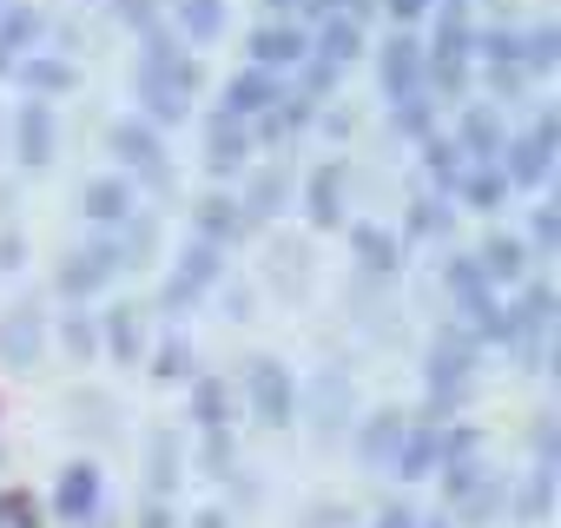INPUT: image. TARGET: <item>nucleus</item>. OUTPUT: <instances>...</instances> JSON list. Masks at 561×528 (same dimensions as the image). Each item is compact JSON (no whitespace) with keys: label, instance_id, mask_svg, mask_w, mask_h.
<instances>
[{"label":"nucleus","instance_id":"nucleus-1","mask_svg":"<svg viewBox=\"0 0 561 528\" xmlns=\"http://www.w3.org/2000/svg\"><path fill=\"white\" fill-rule=\"evenodd\" d=\"M244 397H251V410H257L264 429H285V423L298 416V383H291L285 364H271V357H257V364L244 370Z\"/></svg>","mask_w":561,"mask_h":528},{"label":"nucleus","instance_id":"nucleus-2","mask_svg":"<svg viewBox=\"0 0 561 528\" xmlns=\"http://www.w3.org/2000/svg\"><path fill=\"white\" fill-rule=\"evenodd\" d=\"M113 272H119V244H113V238H93V244L67 251V264H60V291H67V298H87V291H100Z\"/></svg>","mask_w":561,"mask_h":528},{"label":"nucleus","instance_id":"nucleus-3","mask_svg":"<svg viewBox=\"0 0 561 528\" xmlns=\"http://www.w3.org/2000/svg\"><path fill=\"white\" fill-rule=\"evenodd\" d=\"M218 285V244H185V257H179V278L165 285V311H185V305H198L205 291Z\"/></svg>","mask_w":561,"mask_h":528},{"label":"nucleus","instance_id":"nucleus-4","mask_svg":"<svg viewBox=\"0 0 561 528\" xmlns=\"http://www.w3.org/2000/svg\"><path fill=\"white\" fill-rule=\"evenodd\" d=\"M106 146L133 165V172H146L152 185H165V146H159V133L152 126H139V119H119L113 133H106Z\"/></svg>","mask_w":561,"mask_h":528},{"label":"nucleus","instance_id":"nucleus-5","mask_svg":"<svg viewBox=\"0 0 561 528\" xmlns=\"http://www.w3.org/2000/svg\"><path fill=\"white\" fill-rule=\"evenodd\" d=\"M351 410H357V390H351V377H337V370H318V377H311V429H318V436H337V429L351 423Z\"/></svg>","mask_w":561,"mask_h":528},{"label":"nucleus","instance_id":"nucleus-6","mask_svg":"<svg viewBox=\"0 0 561 528\" xmlns=\"http://www.w3.org/2000/svg\"><path fill=\"white\" fill-rule=\"evenodd\" d=\"M54 508H60V521L87 528L100 515V469L93 462H67L60 469V489H54Z\"/></svg>","mask_w":561,"mask_h":528},{"label":"nucleus","instance_id":"nucleus-7","mask_svg":"<svg viewBox=\"0 0 561 528\" xmlns=\"http://www.w3.org/2000/svg\"><path fill=\"white\" fill-rule=\"evenodd\" d=\"M34 357H41V311L34 305H14L8 318H0V364L34 370Z\"/></svg>","mask_w":561,"mask_h":528},{"label":"nucleus","instance_id":"nucleus-8","mask_svg":"<svg viewBox=\"0 0 561 528\" xmlns=\"http://www.w3.org/2000/svg\"><path fill=\"white\" fill-rule=\"evenodd\" d=\"M277 100V87H271V73H238V80H225V100H218V119H231V126H244V119H257L264 106Z\"/></svg>","mask_w":561,"mask_h":528},{"label":"nucleus","instance_id":"nucleus-9","mask_svg":"<svg viewBox=\"0 0 561 528\" xmlns=\"http://www.w3.org/2000/svg\"><path fill=\"white\" fill-rule=\"evenodd\" d=\"M14 152H21V165H54V106H21V119H14Z\"/></svg>","mask_w":561,"mask_h":528},{"label":"nucleus","instance_id":"nucleus-10","mask_svg":"<svg viewBox=\"0 0 561 528\" xmlns=\"http://www.w3.org/2000/svg\"><path fill=\"white\" fill-rule=\"evenodd\" d=\"M416 80H423V47H416L410 34H397V41L383 47V93L403 100V93H416Z\"/></svg>","mask_w":561,"mask_h":528},{"label":"nucleus","instance_id":"nucleus-11","mask_svg":"<svg viewBox=\"0 0 561 528\" xmlns=\"http://www.w3.org/2000/svg\"><path fill=\"white\" fill-rule=\"evenodd\" d=\"M430 462H436V429H430V423H403V436H397V449H390V469H397L403 482H416V475H430Z\"/></svg>","mask_w":561,"mask_h":528},{"label":"nucleus","instance_id":"nucleus-12","mask_svg":"<svg viewBox=\"0 0 561 528\" xmlns=\"http://www.w3.org/2000/svg\"><path fill=\"white\" fill-rule=\"evenodd\" d=\"M251 60H257V73L298 67V60H305V34H298V27H257V34H251Z\"/></svg>","mask_w":561,"mask_h":528},{"label":"nucleus","instance_id":"nucleus-13","mask_svg":"<svg viewBox=\"0 0 561 528\" xmlns=\"http://www.w3.org/2000/svg\"><path fill=\"white\" fill-rule=\"evenodd\" d=\"M80 211L93 225H126L133 218V192L119 179H93V185H80Z\"/></svg>","mask_w":561,"mask_h":528},{"label":"nucleus","instance_id":"nucleus-14","mask_svg":"<svg viewBox=\"0 0 561 528\" xmlns=\"http://www.w3.org/2000/svg\"><path fill=\"white\" fill-rule=\"evenodd\" d=\"M397 436H403V416H397V410H377V416L364 423V436H357V456H364L370 469H383L390 449H397Z\"/></svg>","mask_w":561,"mask_h":528},{"label":"nucleus","instance_id":"nucleus-15","mask_svg":"<svg viewBox=\"0 0 561 528\" xmlns=\"http://www.w3.org/2000/svg\"><path fill=\"white\" fill-rule=\"evenodd\" d=\"M238 231H244V211H238L225 192H211V198L198 205V238H205V244H225V238H238Z\"/></svg>","mask_w":561,"mask_h":528},{"label":"nucleus","instance_id":"nucleus-16","mask_svg":"<svg viewBox=\"0 0 561 528\" xmlns=\"http://www.w3.org/2000/svg\"><path fill=\"white\" fill-rule=\"evenodd\" d=\"M344 218V165H324L311 179V225H337Z\"/></svg>","mask_w":561,"mask_h":528},{"label":"nucleus","instance_id":"nucleus-17","mask_svg":"<svg viewBox=\"0 0 561 528\" xmlns=\"http://www.w3.org/2000/svg\"><path fill=\"white\" fill-rule=\"evenodd\" d=\"M357 251H364V272H370V278H390L397 257H403V244H397L390 231H377V225H357Z\"/></svg>","mask_w":561,"mask_h":528},{"label":"nucleus","instance_id":"nucleus-18","mask_svg":"<svg viewBox=\"0 0 561 528\" xmlns=\"http://www.w3.org/2000/svg\"><path fill=\"white\" fill-rule=\"evenodd\" d=\"M476 264H482V278H508V285H515V278H522V264H528V251H522L515 238H502V231H495V238L482 244V257H476Z\"/></svg>","mask_w":561,"mask_h":528},{"label":"nucleus","instance_id":"nucleus-19","mask_svg":"<svg viewBox=\"0 0 561 528\" xmlns=\"http://www.w3.org/2000/svg\"><path fill=\"white\" fill-rule=\"evenodd\" d=\"M251 159V139H244V126H231V119H211V172H238Z\"/></svg>","mask_w":561,"mask_h":528},{"label":"nucleus","instance_id":"nucleus-20","mask_svg":"<svg viewBox=\"0 0 561 528\" xmlns=\"http://www.w3.org/2000/svg\"><path fill=\"white\" fill-rule=\"evenodd\" d=\"M357 54H364V27L331 14V21H324V54H318V60H331V67H351Z\"/></svg>","mask_w":561,"mask_h":528},{"label":"nucleus","instance_id":"nucleus-21","mask_svg":"<svg viewBox=\"0 0 561 528\" xmlns=\"http://www.w3.org/2000/svg\"><path fill=\"white\" fill-rule=\"evenodd\" d=\"M179 27H185L192 41H218V27H225V0H179Z\"/></svg>","mask_w":561,"mask_h":528},{"label":"nucleus","instance_id":"nucleus-22","mask_svg":"<svg viewBox=\"0 0 561 528\" xmlns=\"http://www.w3.org/2000/svg\"><path fill=\"white\" fill-rule=\"evenodd\" d=\"M106 337H113V357L133 364V357H139V311H133V305H113V311H106Z\"/></svg>","mask_w":561,"mask_h":528},{"label":"nucleus","instance_id":"nucleus-23","mask_svg":"<svg viewBox=\"0 0 561 528\" xmlns=\"http://www.w3.org/2000/svg\"><path fill=\"white\" fill-rule=\"evenodd\" d=\"M443 285H449V291H456L462 305H482V298H489V278H482V264H476V257H449Z\"/></svg>","mask_w":561,"mask_h":528},{"label":"nucleus","instance_id":"nucleus-24","mask_svg":"<svg viewBox=\"0 0 561 528\" xmlns=\"http://www.w3.org/2000/svg\"><path fill=\"white\" fill-rule=\"evenodd\" d=\"M21 87H34V93H67V87H73V67H67V60H21Z\"/></svg>","mask_w":561,"mask_h":528},{"label":"nucleus","instance_id":"nucleus-25","mask_svg":"<svg viewBox=\"0 0 561 528\" xmlns=\"http://www.w3.org/2000/svg\"><path fill=\"white\" fill-rule=\"evenodd\" d=\"M277 205H285V179L264 172V179H251V198H244L238 211H244V225H257V218H271Z\"/></svg>","mask_w":561,"mask_h":528},{"label":"nucleus","instance_id":"nucleus-26","mask_svg":"<svg viewBox=\"0 0 561 528\" xmlns=\"http://www.w3.org/2000/svg\"><path fill=\"white\" fill-rule=\"evenodd\" d=\"M476 489H482V462H476V456H456V462L443 469V495H449V508L469 502Z\"/></svg>","mask_w":561,"mask_h":528},{"label":"nucleus","instance_id":"nucleus-27","mask_svg":"<svg viewBox=\"0 0 561 528\" xmlns=\"http://www.w3.org/2000/svg\"><path fill=\"white\" fill-rule=\"evenodd\" d=\"M462 146H469V152H495V146H502V126H495V113H489V106L462 113Z\"/></svg>","mask_w":561,"mask_h":528},{"label":"nucleus","instance_id":"nucleus-28","mask_svg":"<svg viewBox=\"0 0 561 528\" xmlns=\"http://www.w3.org/2000/svg\"><path fill=\"white\" fill-rule=\"evenodd\" d=\"M172 482H179V443H172V436H152V495L165 502Z\"/></svg>","mask_w":561,"mask_h":528},{"label":"nucleus","instance_id":"nucleus-29","mask_svg":"<svg viewBox=\"0 0 561 528\" xmlns=\"http://www.w3.org/2000/svg\"><path fill=\"white\" fill-rule=\"evenodd\" d=\"M390 126L410 133V139H430V100H423V93H403L397 113H390Z\"/></svg>","mask_w":561,"mask_h":528},{"label":"nucleus","instance_id":"nucleus-30","mask_svg":"<svg viewBox=\"0 0 561 528\" xmlns=\"http://www.w3.org/2000/svg\"><path fill=\"white\" fill-rule=\"evenodd\" d=\"M554 47H561V34H554V27H535V34L522 41V67H528V73H548V67H554Z\"/></svg>","mask_w":561,"mask_h":528},{"label":"nucleus","instance_id":"nucleus-31","mask_svg":"<svg viewBox=\"0 0 561 528\" xmlns=\"http://www.w3.org/2000/svg\"><path fill=\"white\" fill-rule=\"evenodd\" d=\"M548 502H554V475H548V469H535V482L522 489L515 515H522V521H541V515H548Z\"/></svg>","mask_w":561,"mask_h":528},{"label":"nucleus","instance_id":"nucleus-32","mask_svg":"<svg viewBox=\"0 0 561 528\" xmlns=\"http://www.w3.org/2000/svg\"><path fill=\"white\" fill-rule=\"evenodd\" d=\"M430 172H436V185H456V179H462V146L430 139Z\"/></svg>","mask_w":561,"mask_h":528},{"label":"nucleus","instance_id":"nucleus-33","mask_svg":"<svg viewBox=\"0 0 561 528\" xmlns=\"http://www.w3.org/2000/svg\"><path fill=\"white\" fill-rule=\"evenodd\" d=\"M192 403H198V429L211 436V429H225V390L218 383H198L192 390Z\"/></svg>","mask_w":561,"mask_h":528},{"label":"nucleus","instance_id":"nucleus-34","mask_svg":"<svg viewBox=\"0 0 561 528\" xmlns=\"http://www.w3.org/2000/svg\"><path fill=\"white\" fill-rule=\"evenodd\" d=\"M449 225V211H443V198H416V211H410V238H436Z\"/></svg>","mask_w":561,"mask_h":528},{"label":"nucleus","instance_id":"nucleus-35","mask_svg":"<svg viewBox=\"0 0 561 528\" xmlns=\"http://www.w3.org/2000/svg\"><path fill=\"white\" fill-rule=\"evenodd\" d=\"M60 337H67V351H73V357H93V344H100V331H93V318H87V311H80V318H67V324H60Z\"/></svg>","mask_w":561,"mask_h":528},{"label":"nucleus","instance_id":"nucleus-36","mask_svg":"<svg viewBox=\"0 0 561 528\" xmlns=\"http://www.w3.org/2000/svg\"><path fill=\"white\" fill-rule=\"evenodd\" d=\"M456 185H462V192H469V205H482V211L502 198V179H495V172H476V179H456Z\"/></svg>","mask_w":561,"mask_h":528},{"label":"nucleus","instance_id":"nucleus-37","mask_svg":"<svg viewBox=\"0 0 561 528\" xmlns=\"http://www.w3.org/2000/svg\"><path fill=\"white\" fill-rule=\"evenodd\" d=\"M0 521H8V528H41V515H34L27 495H8V502H0Z\"/></svg>","mask_w":561,"mask_h":528},{"label":"nucleus","instance_id":"nucleus-38","mask_svg":"<svg viewBox=\"0 0 561 528\" xmlns=\"http://www.w3.org/2000/svg\"><path fill=\"white\" fill-rule=\"evenodd\" d=\"M119 21H126V27H139V34H152L159 8H152V0H119Z\"/></svg>","mask_w":561,"mask_h":528},{"label":"nucleus","instance_id":"nucleus-39","mask_svg":"<svg viewBox=\"0 0 561 528\" xmlns=\"http://www.w3.org/2000/svg\"><path fill=\"white\" fill-rule=\"evenodd\" d=\"M152 377H159V383H179V377H185V344H165V351H159V370H152Z\"/></svg>","mask_w":561,"mask_h":528},{"label":"nucleus","instance_id":"nucleus-40","mask_svg":"<svg viewBox=\"0 0 561 528\" xmlns=\"http://www.w3.org/2000/svg\"><path fill=\"white\" fill-rule=\"evenodd\" d=\"M535 244H541V251H554V244H561V218H554L548 205L535 211Z\"/></svg>","mask_w":561,"mask_h":528},{"label":"nucleus","instance_id":"nucleus-41","mask_svg":"<svg viewBox=\"0 0 561 528\" xmlns=\"http://www.w3.org/2000/svg\"><path fill=\"white\" fill-rule=\"evenodd\" d=\"M377 528H416V508H410V502H390V508L377 515Z\"/></svg>","mask_w":561,"mask_h":528},{"label":"nucleus","instance_id":"nucleus-42","mask_svg":"<svg viewBox=\"0 0 561 528\" xmlns=\"http://www.w3.org/2000/svg\"><path fill=\"white\" fill-rule=\"evenodd\" d=\"M0 272H21V238H14V231L0 238Z\"/></svg>","mask_w":561,"mask_h":528},{"label":"nucleus","instance_id":"nucleus-43","mask_svg":"<svg viewBox=\"0 0 561 528\" xmlns=\"http://www.w3.org/2000/svg\"><path fill=\"white\" fill-rule=\"evenodd\" d=\"M390 14H397V27H410L423 14V0H390Z\"/></svg>","mask_w":561,"mask_h":528},{"label":"nucleus","instance_id":"nucleus-44","mask_svg":"<svg viewBox=\"0 0 561 528\" xmlns=\"http://www.w3.org/2000/svg\"><path fill=\"white\" fill-rule=\"evenodd\" d=\"M139 528H172V515H165V502H152V508L139 515Z\"/></svg>","mask_w":561,"mask_h":528},{"label":"nucleus","instance_id":"nucleus-45","mask_svg":"<svg viewBox=\"0 0 561 528\" xmlns=\"http://www.w3.org/2000/svg\"><path fill=\"white\" fill-rule=\"evenodd\" d=\"M192 528H231V521H225V515H218V508H205V515H198V521H192Z\"/></svg>","mask_w":561,"mask_h":528},{"label":"nucleus","instance_id":"nucleus-46","mask_svg":"<svg viewBox=\"0 0 561 528\" xmlns=\"http://www.w3.org/2000/svg\"><path fill=\"white\" fill-rule=\"evenodd\" d=\"M271 8H277V14H291V8H305V0H271Z\"/></svg>","mask_w":561,"mask_h":528}]
</instances>
